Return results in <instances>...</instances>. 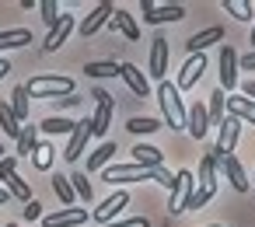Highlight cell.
Instances as JSON below:
<instances>
[{"label":"cell","mask_w":255,"mask_h":227,"mask_svg":"<svg viewBox=\"0 0 255 227\" xmlns=\"http://www.w3.org/2000/svg\"><path fill=\"white\" fill-rule=\"evenodd\" d=\"M157 102H161L164 122H168L171 129H185V126H189V109L182 105V91H178V84L161 81V84H157Z\"/></svg>","instance_id":"obj_1"},{"label":"cell","mask_w":255,"mask_h":227,"mask_svg":"<svg viewBox=\"0 0 255 227\" xmlns=\"http://www.w3.org/2000/svg\"><path fill=\"white\" fill-rule=\"evenodd\" d=\"M25 88H28V95H32V98H49V102L67 98V95H77V91H74V81H70V77H60V74H42V77H32Z\"/></svg>","instance_id":"obj_2"},{"label":"cell","mask_w":255,"mask_h":227,"mask_svg":"<svg viewBox=\"0 0 255 227\" xmlns=\"http://www.w3.org/2000/svg\"><path fill=\"white\" fill-rule=\"evenodd\" d=\"M192 192H196V175L189 168L175 171V192L168 199V213L178 217V213H189V203H192Z\"/></svg>","instance_id":"obj_3"},{"label":"cell","mask_w":255,"mask_h":227,"mask_svg":"<svg viewBox=\"0 0 255 227\" xmlns=\"http://www.w3.org/2000/svg\"><path fill=\"white\" fill-rule=\"evenodd\" d=\"M143 7V21L147 25H164V21H182L185 7L182 4H154V0H140Z\"/></svg>","instance_id":"obj_4"},{"label":"cell","mask_w":255,"mask_h":227,"mask_svg":"<svg viewBox=\"0 0 255 227\" xmlns=\"http://www.w3.org/2000/svg\"><path fill=\"white\" fill-rule=\"evenodd\" d=\"M91 98H95V115H91V129H95V136H105L109 133V122H112V95L109 91H102V88H95L91 91Z\"/></svg>","instance_id":"obj_5"},{"label":"cell","mask_w":255,"mask_h":227,"mask_svg":"<svg viewBox=\"0 0 255 227\" xmlns=\"http://www.w3.org/2000/svg\"><path fill=\"white\" fill-rule=\"evenodd\" d=\"M126 206H129V192L119 189V192H112L105 203H98V210H91V217H95L102 227H109V224H116V217H119Z\"/></svg>","instance_id":"obj_6"},{"label":"cell","mask_w":255,"mask_h":227,"mask_svg":"<svg viewBox=\"0 0 255 227\" xmlns=\"http://www.w3.org/2000/svg\"><path fill=\"white\" fill-rule=\"evenodd\" d=\"M238 136H241V119L227 115V119L217 126V147H213V154H217V157H227V154H234V143H238Z\"/></svg>","instance_id":"obj_7"},{"label":"cell","mask_w":255,"mask_h":227,"mask_svg":"<svg viewBox=\"0 0 255 227\" xmlns=\"http://www.w3.org/2000/svg\"><path fill=\"white\" fill-rule=\"evenodd\" d=\"M102 178L112 182V185H116V182H150V171L129 161V164H109V168L102 171Z\"/></svg>","instance_id":"obj_8"},{"label":"cell","mask_w":255,"mask_h":227,"mask_svg":"<svg viewBox=\"0 0 255 227\" xmlns=\"http://www.w3.org/2000/svg\"><path fill=\"white\" fill-rule=\"evenodd\" d=\"M210 154H213V150H210ZM213 157H217V154H213ZM217 171H224V175H227V182H231V189H234V192H248V185H252V182L245 178V168H241V161H238L234 154L217 157Z\"/></svg>","instance_id":"obj_9"},{"label":"cell","mask_w":255,"mask_h":227,"mask_svg":"<svg viewBox=\"0 0 255 227\" xmlns=\"http://www.w3.org/2000/svg\"><path fill=\"white\" fill-rule=\"evenodd\" d=\"M119 77L126 81V88H129L136 98H150V77H147L136 63H119Z\"/></svg>","instance_id":"obj_10"},{"label":"cell","mask_w":255,"mask_h":227,"mask_svg":"<svg viewBox=\"0 0 255 227\" xmlns=\"http://www.w3.org/2000/svg\"><path fill=\"white\" fill-rule=\"evenodd\" d=\"M238 88V53L224 42L220 46V91H234Z\"/></svg>","instance_id":"obj_11"},{"label":"cell","mask_w":255,"mask_h":227,"mask_svg":"<svg viewBox=\"0 0 255 227\" xmlns=\"http://www.w3.org/2000/svg\"><path fill=\"white\" fill-rule=\"evenodd\" d=\"M95 136V129H91V119H81L77 126H74V133H70V143H67V150H63V157L67 161H77L81 154H84V147H88V140Z\"/></svg>","instance_id":"obj_12"},{"label":"cell","mask_w":255,"mask_h":227,"mask_svg":"<svg viewBox=\"0 0 255 227\" xmlns=\"http://www.w3.org/2000/svg\"><path fill=\"white\" fill-rule=\"evenodd\" d=\"M112 14H116V7H112V4H98V7H95L81 25H77V28H81V35H84V39H91L95 32H102V28L112 21Z\"/></svg>","instance_id":"obj_13"},{"label":"cell","mask_w":255,"mask_h":227,"mask_svg":"<svg viewBox=\"0 0 255 227\" xmlns=\"http://www.w3.org/2000/svg\"><path fill=\"white\" fill-rule=\"evenodd\" d=\"M74 28H77L74 14H63V18H60V25H56V28H49V35H46L42 49H46V53H56V49H60L67 39H70V32H74Z\"/></svg>","instance_id":"obj_14"},{"label":"cell","mask_w":255,"mask_h":227,"mask_svg":"<svg viewBox=\"0 0 255 227\" xmlns=\"http://www.w3.org/2000/svg\"><path fill=\"white\" fill-rule=\"evenodd\" d=\"M217 42H224V28H220V25H210V28L196 32V35L185 42V49H189V56H196V53H203V49H210V46H217Z\"/></svg>","instance_id":"obj_15"},{"label":"cell","mask_w":255,"mask_h":227,"mask_svg":"<svg viewBox=\"0 0 255 227\" xmlns=\"http://www.w3.org/2000/svg\"><path fill=\"white\" fill-rule=\"evenodd\" d=\"M203 70H206V56H203V53L189 56V60H185V67H182V74H178V91L196 88V84H199V77H203Z\"/></svg>","instance_id":"obj_16"},{"label":"cell","mask_w":255,"mask_h":227,"mask_svg":"<svg viewBox=\"0 0 255 227\" xmlns=\"http://www.w3.org/2000/svg\"><path fill=\"white\" fill-rule=\"evenodd\" d=\"M88 217H91V213H88V210H77V206H74V210H56V213L46 217L42 227H84Z\"/></svg>","instance_id":"obj_17"},{"label":"cell","mask_w":255,"mask_h":227,"mask_svg":"<svg viewBox=\"0 0 255 227\" xmlns=\"http://www.w3.org/2000/svg\"><path fill=\"white\" fill-rule=\"evenodd\" d=\"M164 74H168V39H154V46H150V77L154 81H164Z\"/></svg>","instance_id":"obj_18"},{"label":"cell","mask_w":255,"mask_h":227,"mask_svg":"<svg viewBox=\"0 0 255 227\" xmlns=\"http://www.w3.org/2000/svg\"><path fill=\"white\" fill-rule=\"evenodd\" d=\"M227 115H234V119L255 126V102L245 98V95H227Z\"/></svg>","instance_id":"obj_19"},{"label":"cell","mask_w":255,"mask_h":227,"mask_svg":"<svg viewBox=\"0 0 255 227\" xmlns=\"http://www.w3.org/2000/svg\"><path fill=\"white\" fill-rule=\"evenodd\" d=\"M133 164L154 171V168H164V154H161L157 147H150V143H136V147H133Z\"/></svg>","instance_id":"obj_20"},{"label":"cell","mask_w":255,"mask_h":227,"mask_svg":"<svg viewBox=\"0 0 255 227\" xmlns=\"http://www.w3.org/2000/svg\"><path fill=\"white\" fill-rule=\"evenodd\" d=\"M189 133H192V140H203L206 133H210V112H206V105H192L189 109V126H185Z\"/></svg>","instance_id":"obj_21"},{"label":"cell","mask_w":255,"mask_h":227,"mask_svg":"<svg viewBox=\"0 0 255 227\" xmlns=\"http://www.w3.org/2000/svg\"><path fill=\"white\" fill-rule=\"evenodd\" d=\"M0 129H4V136H21V119L14 115V109H11V102H4V98H0Z\"/></svg>","instance_id":"obj_22"},{"label":"cell","mask_w":255,"mask_h":227,"mask_svg":"<svg viewBox=\"0 0 255 227\" xmlns=\"http://www.w3.org/2000/svg\"><path fill=\"white\" fill-rule=\"evenodd\" d=\"M109 25H112V32L119 28V32H123V35H126L129 42H136V39H140V28H136L133 14H126L123 7H116V14H112V21H109Z\"/></svg>","instance_id":"obj_23"},{"label":"cell","mask_w":255,"mask_h":227,"mask_svg":"<svg viewBox=\"0 0 255 227\" xmlns=\"http://www.w3.org/2000/svg\"><path fill=\"white\" fill-rule=\"evenodd\" d=\"M28 42H32L28 28H4V32H0V53H4V49H21Z\"/></svg>","instance_id":"obj_24"},{"label":"cell","mask_w":255,"mask_h":227,"mask_svg":"<svg viewBox=\"0 0 255 227\" xmlns=\"http://www.w3.org/2000/svg\"><path fill=\"white\" fill-rule=\"evenodd\" d=\"M74 126H77V122H70V119H63V115H49V119H42V122H39V129H42V133H49V136H70V133H74Z\"/></svg>","instance_id":"obj_25"},{"label":"cell","mask_w":255,"mask_h":227,"mask_svg":"<svg viewBox=\"0 0 255 227\" xmlns=\"http://www.w3.org/2000/svg\"><path fill=\"white\" fill-rule=\"evenodd\" d=\"M53 192L60 196V203H63L67 210H74V203H77V192H74V182H70L67 175H53Z\"/></svg>","instance_id":"obj_26"},{"label":"cell","mask_w":255,"mask_h":227,"mask_svg":"<svg viewBox=\"0 0 255 227\" xmlns=\"http://www.w3.org/2000/svg\"><path fill=\"white\" fill-rule=\"evenodd\" d=\"M28 98H32V95H28V88H25V84H18V88L11 91V109H14V115H18L21 122H28V115H32Z\"/></svg>","instance_id":"obj_27"},{"label":"cell","mask_w":255,"mask_h":227,"mask_svg":"<svg viewBox=\"0 0 255 227\" xmlns=\"http://www.w3.org/2000/svg\"><path fill=\"white\" fill-rule=\"evenodd\" d=\"M39 147V126H25L18 136V157H32Z\"/></svg>","instance_id":"obj_28"},{"label":"cell","mask_w":255,"mask_h":227,"mask_svg":"<svg viewBox=\"0 0 255 227\" xmlns=\"http://www.w3.org/2000/svg\"><path fill=\"white\" fill-rule=\"evenodd\" d=\"M224 109H227V95L217 88V91L210 95V105H206V112H210V122H217V126H220V122L227 119V112H224Z\"/></svg>","instance_id":"obj_29"},{"label":"cell","mask_w":255,"mask_h":227,"mask_svg":"<svg viewBox=\"0 0 255 227\" xmlns=\"http://www.w3.org/2000/svg\"><path fill=\"white\" fill-rule=\"evenodd\" d=\"M112 157H116V143H102V147H98V150L88 157V171H98V168L105 171Z\"/></svg>","instance_id":"obj_30"},{"label":"cell","mask_w":255,"mask_h":227,"mask_svg":"<svg viewBox=\"0 0 255 227\" xmlns=\"http://www.w3.org/2000/svg\"><path fill=\"white\" fill-rule=\"evenodd\" d=\"M234 21H252L255 14H252V4H248V0H224V4H220Z\"/></svg>","instance_id":"obj_31"},{"label":"cell","mask_w":255,"mask_h":227,"mask_svg":"<svg viewBox=\"0 0 255 227\" xmlns=\"http://www.w3.org/2000/svg\"><path fill=\"white\" fill-rule=\"evenodd\" d=\"M84 74L95 77V81H102V77H116V74H119V63H116V60H98V63H88Z\"/></svg>","instance_id":"obj_32"},{"label":"cell","mask_w":255,"mask_h":227,"mask_svg":"<svg viewBox=\"0 0 255 227\" xmlns=\"http://www.w3.org/2000/svg\"><path fill=\"white\" fill-rule=\"evenodd\" d=\"M126 129H129V133H136V136H147V133H157V129H161V122H157V119H150V115H136V119H129V122H126Z\"/></svg>","instance_id":"obj_33"},{"label":"cell","mask_w":255,"mask_h":227,"mask_svg":"<svg viewBox=\"0 0 255 227\" xmlns=\"http://www.w3.org/2000/svg\"><path fill=\"white\" fill-rule=\"evenodd\" d=\"M53 157H56L53 143H42V140H39V147H35V154H32V164H35L39 171H49V168H53Z\"/></svg>","instance_id":"obj_34"},{"label":"cell","mask_w":255,"mask_h":227,"mask_svg":"<svg viewBox=\"0 0 255 227\" xmlns=\"http://www.w3.org/2000/svg\"><path fill=\"white\" fill-rule=\"evenodd\" d=\"M4 189H7L11 196H18V199H25V203H32V185H28V182H25V178H21L18 171H14V175L7 178V185H4Z\"/></svg>","instance_id":"obj_35"},{"label":"cell","mask_w":255,"mask_h":227,"mask_svg":"<svg viewBox=\"0 0 255 227\" xmlns=\"http://www.w3.org/2000/svg\"><path fill=\"white\" fill-rule=\"evenodd\" d=\"M70 182H74L77 199H84V203H91V199H95V189H91V182H88V171H74V175H70Z\"/></svg>","instance_id":"obj_36"},{"label":"cell","mask_w":255,"mask_h":227,"mask_svg":"<svg viewBox=\"0 0 255 227\" xmlns=\"http://www.w3.org/2000/svg\"><path fill=\"white\" fill-rule=\"evenodd\" d=\"M39 11H42V21L49 25V28H56L60 25V4H56V0H39Z\"/></svg>","instance_id":"obj_37"},{"label":"cell","mask_w":255,"mask_h":227,"mask_svg":"<svg viewBox=\"0 0 255 227\" xmlns=\"http://www.w3.org/2000/svg\"><path fill=\"white\" fill-rule=\"evenodd\" d=\"M18 171V154H7L4 161H0V185H7V178Z\"/></svg>","instance_id":"obj_38"},{"label":"cell","mask_w":255,"mask_h":227,"mask_svg":"<svg viewBox=\"0 0 255 227\" xmlns=\"http://www.w3.org/2000/svg\"><path fill=\"white\" fill-rule=\"evenodd\" d=\"M150 178H154L157 185H164L168 192H175V175H171L168 168H154V171H150Z\"/></svg>","instance_id":"obj_39"},{"label":"cell","mask_w":255,"mask_h":227,"mask_svg":"<svg viewBox=\"0 0 255 227\" xmlns=\"http://www.w3.org/2000/svg\"><path fill=\"white\" fill-rule=\"evenodd\" d=\"M21 217L28 220V227H35V224H39V217H42V203H39V199H32V203H25V210H21Z\"/></svg>","instance_id":"obj_40"},{"label":"cell","mask_w":255,"mask_h":227,"mask_svg":"<svg viewBox=\"0 0 255 227\" xmlns=\"http://www.w3.org/2000/svg\"><path fill=\"white\" fill-rule=\"evenodd\" d=\"M74 105H81V95H67V98H56L53 102V109L63 115V109H74Z\"/></svg>","instance_id":"obj_41"},{"label":"cell","mask_w":255,"mask_h":227,"mask_svg":"<svg viewBox=\"0 0 255 227\" xmlns=\"http://www.w3.org/2000/svg\"><path fill=\"white\" fill-rule=\"evenodd\" d=\"M109 227H150V220L147 217H126V220H116Z\"/></svg>","instance_id":"obj_42"},{"label":"cell","mask_w":255,"mask_h":227,"mask_svg":"<svg viewBox=\"0 0 255 227\" xmlns=\"http://www.w3.org/2000/svg\"><path fill=\"white\" fill-rule=\"evenodd\" d=\"M238 67H241V70H255V49H252L248 56H238Z\"/></svg>","instance_id":"obj_43"},{"label":"cell","mask_w":255,"mask_h":227,"mask_svg":"<svg viewBox=\"0 0 255 227\" xmlns=\"http://www.w3.org/2000/svg\"><path fill=\"white\" fill-rule=\"evenodd\" d=\"M241 95H245V98H252V102H255V81H245V84H241Z\"/></svg>","instance_id":"obj_44"},{"label":"cell","mask_w":255,"mask_h":227,"mask_svg":"<svg viewBox=\"0 0 255 227\" xmlns=\"http://www.w3.org/2000/svg\"><path fill=\"white\" fill-rule=\"evenodd\" d=\"M7 74H11V63H7V60H0V81H4Z\"/></svg>","instance_id":"obj_45"},{"label":"cell","mask_w":255,"mask_h":227,"mask_svg":"<svg viewBox=\"0 0 255 227\" xmlns=\"http://www.w3.org/2000/svg\"><path fill=\"white\" fill-rule=\"evenodd\" d=\"M7 199H11V192H7V189H0V206H7Z\"/></svg>","instance_id":"obj_46"},{"label":"cell","mask_w":255,"mask_h":227,"mask_svg":"<svg viewBox=\"0 0 255 227\" xmlns=\"http://www.w3.org/2000/svg\"><path fill=\"white\" fill-rule=\"evenodd\" d=\"M248 42H252V49H255V28H252V39H248Z\"/></svg>","instance_id":"obj_47"},{"label":"cell","mask_w":255,"mask_h":227,"mask_svg":"<svg viewBox=\"0 0 255 227\" xmlns=\"http://www.w3.org/2000/svg\"><path fill=\"white\" fill-rule=\"evenodd\" d=\"M0 161H4V147H0Z\"/></svg>","instance_id":"obj_48"},{"label":"cell","mask_w":255,"mask_h":227,"mask_svg":"<svg viewBox=\"0 0 255 227\" xmlns=\"http://www.w3.org/2000/svg\"><path fill=\"white\" fill-rule=\"evenodd\" d=\"M4 227H18V224H4Z\"/></svg>","instance_id":"obj_49"},{"label":"cell","mask_w":255,"mask_h":227,"mask_svg":"<svg viewBox=\"0 0 255 227\" xmlns=\"http://www.w3.org/2000/svg\"><path fill=\"white\" fill-rule=\"evenodd\" d=\"M206 227H220V224H206Z\"/></svg>","instance_id":"obj_50"}]
</instances>
